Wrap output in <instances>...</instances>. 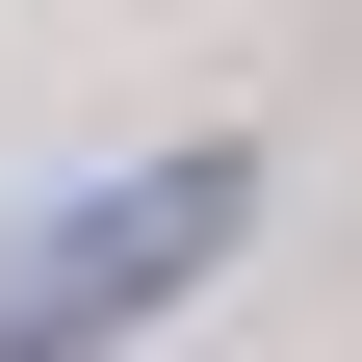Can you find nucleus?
Returning <instances> with one entry per match:
<instances>
[{"mask_svg":"<svg viewBox=\"0 0 362 362\" xmlns=\"http://www.w3.org/2000/svg\"><path fill=\"white\" fill-rule=\"evenodd\" d=\"M233 207H259L233 156H156V181H78L52 233L0 259V362H104L129 310H181L207 259H233Z\"/></svg>","mask_w":362,"mask_h":362,"instance_id":"obj_1","label":"nucleus"}]
</instances>
